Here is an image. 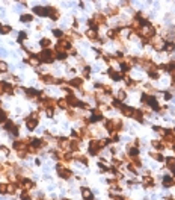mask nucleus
I'll use <instances>...</instances> for the list:
<instances>
[{
    "label": "nucleus",
    "mask_w": 175,
    "mask_h": 200,
    "mask_svg": "<svg viewBox=\"0 0 175 200\" xmlns=\"http://www.w3.org/2000/svg\"><path fill=\"white\" fill-rule=\"evenodd\" d=\"M107 144H109L107 138L106 140H91L89 141V155H92V156L98 155V152L101 149H104Z\"/></svg>",
    "instance_id": "nucleus-1"
},
{
    "label": "nucleus",
    "mask_w": 175,
    "mask_h": 200,
    "mask_svg": "<svg viewBox=\"0 0 175 200\" xmlns=\"http://www.w3.org/2000/svg\"><path fill=\"white\" fill-rule=\"evenodd\" d=\"M140 100H142V103H143L145 106H149L153 111H159V112H160V105H159V100H157L154 96H151V94H148V93H143Z\"/></svg>",
    "instance_id": "nucleus-2"
},
{
    "label": "nucleus",
    "mask_w": 175,
    "mask_h": 200,
    "mask_svg": "<svg viewBox=\"0 0 175 200\" xmlns=\"http://www.w3.org/2000/svg\"><path fill=\"white\" fill-rule=\"evenodd\" d=\"M104 127L106 130L112 135V133H118L122 130V121L121 120H106L104 123Z\"/></svg>",
    "instance_id": "nucleus-3"
},
{
    "label": "nucleus",
    "mask_w": 175,
    "mask_h": 200,
    "mask_svg": "<svg viewBox=\"0 0 175 200\" xmlns=\"http://www.w3.org/2000/svg\"><path fill=\"white\" fill-rule=\"evenodd\" d=\"M38 58H39V61L44 62V64H51V62L56 59V53H54V50H51V49H44L41 53H38Z\"/></svg>",
    "instance_id": "nucleus-4"
},
{
    "label": "nucleus",
    "mask_w": 175,
    "mask_h": 200,
    "mask_svg": "<svg viewBox=\"0 0 175 200\" xmlns=\"http://www.w3.org/2000/svg\"><path fill=\"white\" fill-rule=\"evenodd\" d=\"M71 47H73V42H70L68 40L62 38V40H59L57 42H56V45H54V52H56V53H59V52H68Z\"/></svg>",
    "instance_id": "nucleus-5"
},
{
    "label": "nucleus",
    "mask_w": 175,
    "mask_h": 200,
    "mask_svg": "<svg viewBox=\"0 0 175 200\" xmlns=\"http://www.w3.org/2000/svg\"><path fill=\"white\" fill-rule=\"evenodd\" d=\"M38 123H39V118H38V114H36V112H32V114L26 118V126H27L29 130H35L36 126H38Z\"/></svg>",
    "instance_id": "nucleus-6"
},
{
    "label": "nucleus",
    "mask_w": 175,
    "mask_h": 200,
    "mask_svg": "<svg viewBox=\"0 0 175 200\" xmlns=\"http://www.w3.org/2000/svg\"><path fill=\"white\" fill-rule=\"evenodd\" d=\"M56 171H57L59 177H62V179H65V180L71 179V176H73V171H71V170H68L67 167H63L62 164H57V167H56Z\"/></svg>",
    "instance_id": "nucleus-7"
},
{
    "label": "nucleus",
    "mask_w": 175,
    "mask_h": 200,
    "mask_svg": "<svg viewBox=\"0 0 175 200\" xmlns=\"http://www.w3.org/2000/svg\"><path fill=\"white\" fill-rule=\"evenodd\" d=\"M18 188H23V190H32L35 188V182L30 180L29 177H18Z\"/></svg>",
    "instance_id": "nucleus-8"
},
{
    "label": "nucleus",
    "mask_w": 175,
    "mask_h": 200,
    "mask_svg": "<svg viewBox=\"0 0 175 200\" xmlns=\"http://www.w3.org/2000/svg\"><path fill=\"white\" fill-rule=\"evenodd\" d=\"M65 100H67V103H68V106L70 108H82V100H79L74 94H68L67 97H65Z\"/></svg>",
    "instance_id": "nucleus-9"
},
{
    "label": "nucleus",
    "mask_w": 175,
    "mask_h": 200,
    "mask_svg": "<svg viewBox=\"0 0 175 200\" xmlns=\"http://www.w3.org/2000/svg\"><path fill=\"white\" fill-rule=\"evenodd\" d=\"M92 21H94V23H95V26L100 29V26H103V24H106V23H107V17H106L104 14H101V12H97V14H94Z\"/></svg>",
    "instance_id": "nucleus-10"
},
{
    "label": "nucleus",
    "mask_w": 175,
    "mask_h": 200,
    "mask_svg": "<svg viewBox=\"0 0 175 200\" xmlns=\"http://www.w3.org/2000/svg\"><path fill=\"white\" fill-rule=\"evenodd\" d=\"M5 130H8L9 133H12L14 136H18V126H17L12 120L5 121Z\"/></svg>",
    "instance_id": "nucleus-11"
},
{
    "label": "nucleus",
    "mask_w": 175,
    "mask_h": 200,
    "mask_svg": "<svg viewBox=\"0 0 175 200\" xmlns=\"http://www.w3.org/2000/svg\"><path fill=\"white\" fill-rule=\"evenodd\" d=\"M45 8H47V17H50L53 21L60 18V12H59V9L56 6H45Z\"/></svg>",
    "instance_id": "nucleus-12"
},
{
    "label": "nucleus",
    "mask_w": 175,
    "mask_h": 200,
    "mask_svg": "<svg viewBox=\"0 0 175 200\" xmlns=\"http://www.w3.org/2000/svg\"><path fill=\"white\" fill-rule=\"evenodd\" d=\"M30 146L38 150V149H43L47 146V141L44 138H30Z\"/></svg>",
    "instance_id": "nucleus-13"
},
{
    "label": "nucleus",
    "mask_w": 175,
    "mask_h": 200,
    "mask_svg": "<svg viewBox=\"0 0 175 200\" xmlns=\"http://www.w3.org/2000/svg\"><path fill=\"white\" fill-rule=\"evenodd\" d=\"M24 93H26V96L30 97V99H39V97L44 96L43 91H38V89H35V88H27V89H24Z\"/></svg>",
    "instance_id": "nucleus-14"
},
{
    "label": "nucleus",
    "mask_w": 175,
    "mask_h": 200,
    "mask_svg": "<svg viewBox=\"0 0 175 200\" xmlns=\"http://www.w3.org/2000/svg\"><path fill=\"white\" fill-rule=\"evenodd\" d=\"M103 118H104L103 111L100 108H97V109H92V117L89 118V123H97V121L103 120Z\"/></svg>",
    "instance_id": "nucleus-15"
},
{
    "label": "nucleus",
    "mask_w": 175,
    "mask_h": 200,
    "mask_svg": "<svg viewBox=\"0 0 175 200\" xmlns=\"http://www.w3.org/2000/svg\"><path fill=\"white\" fill-rule=\"evenodd\" d=\"M162 185H163L165 188H172V187L175 185V179H174V176H171V174H166V176H163Z\"/></svg>",
    "instance_id": "nucleus-16"
},
{
    "label": "nucleus",
    "mask_w": 175,
    "mask_h": 200,
    "mask_svg": "<svg viewBox=\"0 0 175 200\" xmlns=\"http://www.w3.org/2000/svg\"><path fill=\"white\" fill-rule=\"evenodd\" d=\"M107 76H109L110 79H113V80H122L124 78H125L122 73H118V71H116V70H113L112 67L107 70Z\"/></svg>",
    "instance_id": "nucleus-17"
},
{
    "label": "nucleus",
    "mask_w": 175,
    "mask_h": 200,
    "mask_svg": "<svg viewBox=\"0 0 175 200\" xmlns=\"http://www.w3.org/2000/svg\"><path fill=\"white\" fill-rule=\"evenodd\" d=\"M142 185H143L145 188H153V187L156 185V182H154V179H153L149 174H145L143 179H142Z\"/></svg>",
    "instance_id": "nucleus-18"
},
{
    "label": "nucleus",
    "mask_w": 175,
    "mask_h": 200,
    "mask_svg": "<svg viewBox=\"0 0 175 200\" xmlns=\"http://www.w3.org/2000/svg\"><path fill=\"white\" fill-rule=\"evenodd\" d=\"M119 111H121V114H122V115H125V117H131V118H133L134 108H130V106H127V105H122V106L119 108Z\"/></svg>",
    "instance_id": "nucleus-19"
},
{
    "label": "nucleus",
    "mask_w": 175,
    "mask_h": 200,
    "mask_svg": "<svg viewBox=\"0 0 175 200\" xmlns=\"http://www.w3.org/2000/svg\"><path fill=\"white\" fill-rule=\"evenodd\" d=\"M149 44H151L156 50H163V44H165V41L162 40V38H153V40L149 41Z\"/></svg>",
    "instance_id": "nucleus-20"
},
{
    "label": "nucleus",
    "mask_w": 175,
    "mask_h": 200,
    "mask_svg": "<svg viewBox=\"0 0 175 200\" xmlns=\"http://www.w3.org/2000/svg\"><path fill=\"white\" fill-rule=\"evenodd\" d=\"M127 155H129V158L139 156V147H136L134 144H130V146L127 147Z\"/></svg>",
    "instance_id": "nucleus-21"
},
{
    "label": "nucleus",
    "mask_w": 175,
    "mask_h": 200,
    "mask_svg": "<svg viewBox=\"0 0 175 200\" xmlns=\"http://www.w3.org/2000/svg\"><path fill=\"white\" fill-rule=\"evenodd\" d=\"M39 79H41V82H43V83H47V85H51V83H57V79H56V78H53L51 75H43V76H41Z\"/></svg>",
    "instance_id": "nucleus-22"
},
{
    "label": "nucleus",
    "mask_w": 175,
    "mask_h": 200,
    "mask_svg": "<svg viewBox=\"0 0 175 200\" xmlns=\"http://www.w3.org/2000/svg\"><path fill=\"white\" fill-rule=\"evenodd\" d=\"M68 83L71 85V88H82L83 86V78H73Z\"/></svg>",
    "instance_id": "nucleus-23"
},
{
    "label": "nucleus",
    "mask_w": 175,
    "mask_h": 200,
    "mask_svg": "<svg viewBox=\"0 0 175 200\" xmlns=\"http://www.w3.org/2000/svg\"><path fill=\"white\" fill-rule=\"evenodd\" d=\"M151 146H153L157 152H162V150L166 147V146H165V143H163L162 140H153V141H151Z\"/></svg>",
    "instance_id": "nucleus-24"
},
{
    "label": "nucleus",
    "mask_w": 175,
    "mask_h": 200,
    "mask_svg": "<svg viewBox=\"0 0 175 200\" xmlns=\"http://www.w3.org/2000/svg\"><path fill=\"white\" fill-rule=\"evenodd\" d=\"M33 14L39 17H47V8L45 6H33Z\"/></svg>",
    "instance_id": "nucleus-25"
},
{
    "label": "nucleus",
    "mask_w": 175,
    "mask_h": 200,
    "mask_svg": "<svg viewBox=\"0 0 175 200\" xmlns=\"http://www.w3.org/2000/svg\"><path fill=\"white\" fill-rule=\"evenodd\" d=\"M165 162H166V167L169 171H172V174H175V158L169 156V158H165Z\"/></svg>",
    "instance_id": "nucleus-26"
},
{
    "label": "nucleus",
    "mask_w": 175,
    "mask_h": 200,
    "mask_svg": "<svg viewBox=\"0 0 175 200\" xmlns=\"http://www.w3.org/2000/svg\"><path fill=\"white\" fill-rule=\"evenodd\" d=\"M163 50L166 52V53H172L175 50V42L174 41H165V44H163Z\"/></svg>",
    "instance_id": "nucleus-27"
},
{
    "label": "nucleus",
    "mask_w": 175,
    "mask_h": 200,
    "mask_svg": "<svg viewBox=\"0 0 175 200\" xmlns=\"http://www.w3.org/2000/svg\"><path fill=\"white\" fill-rule=\"evenodd\" d=\"M82 197L85 200H94V194H92V191L86 188V187H82Z\"/></svg>",
    "instance_id": "nucleus-28"
},
{
    "label": "nucleus",
    "mask_w": 175,
    "mask_h": 200,
    "mask_svg": "<svg viewBox=\"0 0 175 200\" xmlns=\"http://www.w3.org/2000/svg\"><path fill=\"white\" fill-rule=\"evenodd\" d=\"M85 35H86V37L89 38V40H92V41L100 40V38H98V31H95V29H88Z\"/></svg>",
    "instance_id": "nucleus-29"
},
{
    "label": "nucleus",
    "mask_w": 175,
    "mask_h": 200,
    "mask_svg": "<svg viewBox=\"0 0 175 200\" xmlns=\"http://www.w3.org/2000/svg\"><path fill=\"white\" fill-rule=\"evenodd\" d=\"M119 35H121V31H119V29H110V31L107 32V37L112 38V40H118Z\"/></svg>",
    "instance_id": "nucleus-30"
},
{
    "label": "nucleus",
    "mask_w": 175,
    "mask_h": 200,
    "mask_svg": "<svg viewBox=\"0 0 175 200\" xmlns=\"http://www.w3.org/2000/svg\"><path fill=\"white\" fill-rule=\"evenodd\" d=\"M133 118H136V120L139 121V123H143V121H145V118H143V112H142V109H134Z\"/></svg>",
    "instance_id": "nucleus-31"
},
{
    "label": "nucleus",
    "mask_w": 175,
    "mask_h": 200,
    "mask_svg": "<svg viewBox=\"0 0 175 200\" xmlns=\"http://www.w3.org/2000/svg\"><path fill=\"white\" fill-rule=\"evenodd\" d=\"M109 184H110V188L115 190V191H121V190H122L121 185H119V182H118L116 179H109Z\"/></svg>",
    "instance_id": "nucleus-32"
},
{
    "label": "nucleus",
    "mask_w": 175,
    "mask_h": 200,
    "mask_svg": "<svg viewBox=\"0 0 175 200\" xmlns=\"http://www.w3.org/2000/svg\"><path fill=\"white\" fill-rule=\"evenodd\" d=\"M149 155H151V158H153V159L159 161V162H162V161H165V156H163V155H162L160 152H151Z\"/></svg>",
    "instance_id": "nucleus-33"
},
{
    "label": "nucleus",
    "mask_w": 175,
    "mask_h": 200,
    "mask_svg": "<svg viewBox=\"0 0 175 200\" xmlns=\"http://www.w3.org/2000/svg\"><path fill=\"white\" fill-rule=\"evenodd\" d=\"M74 159H76V161H80V162H82V164H85V165H88V164H89L88 156H85V155H74Z\"/></svg>",
    "instance_id": "nucleus-34"
},
{
    "label": "nucleus",
    "mask_w": 175,
    "mask_h": 200,
    "mask_svg": "<svg viewBox=\"0 0 175 200\" xmlns=\"http://www.w3.org/2000/svg\"><path fill=\"white\" fill-rule=\"evenodd\" d=\"M107 14L115 17V15H118V14H119V8H118V6H110V8L107 9Z\"/></svg>",
    "instance_id": "nucleus-35"
},
{
    "label": "nucleus",
    "mask_w": 175,
    "mask_h": 200,
    "mask_svg": "<svg viewBox=\"0 0 175 200\" xmlns=\"http://www.w3.org/2000/svg\"><path fill=\"white\" fill-rule=\"evenodd\" d=\"M20 20H21L23 23H29V21H32V20H33V15H32V14H23Z\"/></svg>",
    "instance_id": "nucleus-36"
},
{
    "label": "nucleus",
    "mask_w": 175,
    "mask_h": 200,
    "mask_svg": "<svg viewBox=\"0 0 175 200\" xmlns=\"http://www.w3.org/2000/svg\"><path fill=\"white\" fill-rule=\"evenodd\" d=\"M57 106L62 108V109H70V106H68V103H67L65 99H59V100H57Z\"/></svg>",
    "instance_id": "nucleus-37"
},
{
    "label": "nucleus",
    "mask_w": 175,
    "mask_h": 200,
    "mask_svg": "<svg viewBox=\"0 0 175 200\" xmlns=\"http://www.w3.org/2000/svg\"><path fill=\"white\" fill-rule=\"evenodd\" d=\"M39 44H41V47H43V49H50V45H51V41L48 40V38H43V40L39 41Z\"/></svg>",
    "instance_id": "nucleus-38"
},
{
    "label": "nucleus",
    "mask_w": 175,
    "mask_h": 200,
    "mask_svg": "<svg viewBox=\"0 0 175 200\" xmlns=\"http://www.w3.org/2000/svg\"><path fill=\"white\" fill-rule=\"evenodd\" d=\"M6 120H8V114H6V111L2 109V105H0V124H3Z\"/></svg>",
    "instance_id": "nucleus-39"
},
{
    "label": "nucleus",
    "mask_w": 175,
    "mask_h": 200,
    "mask_svg": "<svg viewBox=\"0 0 175 200\" xmlns=\"http://www.w3.org/2000/svg\"><path fill=\"white\" fill-rule=\"evenodd\" d=\"M131 164L136 167V168H139V167H142V161L139 159V156H136V158H130Z\"/></svg>",
    "instance_id": "nucleus-40"
},
{
    "label": "nucleus",
    "mask_w": 175,
    "mask_h": 200,
    "mask_svg": "<svg viewBox=\"0 0 175 200\" xmlns=\"http://www.w3.org/2000/svg\"><path fill=\"white\" fill-rule=\"evenodd\" d=\"M56 53V52H54ZM68 58V55H67V52H59V53H56V59H59V61H65Z\"/></svg>",
    "instance_id": "nucleus-41"
},
{
    "label": "nucleus",
    "mask_w": 175,
    "mask_h": 200,
    "mask_svg": "<svg viewBox=\"0 0 175 200\" xmlns=\"http://www.w3.org/2000/svg\"><path fill=\"white\" fill-rule=\"evenodd\" d=\"M5 93L6 94H14V86L8 82H5Z\"/></svg>",
    "instance_id": "nucleus-42"
},
{
    "label": "nucleus",
    "mask_w": 175,
    "mask_h": 200,
    "mask_svg": "<svg viewBox=\"0 0 175 200\" xmlns=\"http://www.w3.org/2000/svg\"><path fill=\"white\" fill-rule=\"evenodd\" d=\"M11 31H12L11 26H0V34H2V35H8Z\"/></svg>",
    "instance_id": "nucleus-43"
},
{
    "label": "nucleus",
    "mask_w": 175,
    "mask_h": 200,
    "mask_svg": "<svg viewBox=\"0 0 175 200\" xmlns=\"http://www.w3.org/2000/svg\"><path fill=\"white\" fill-rule=\"evenodd\" d=\"M20 199H21V200H32V196H30L26 190H23V191H21V194H20Z\"/></svg>",
    "instance_id": "nucleus-44"
},
{
    "label": "nucleus",
    "mask_w": 175,
    "mask_h": 200,
    "mask_svg": "<svg viewBox=\"0 0 175 200\" xmlns=\"http://www.w3.org/2000/svg\"><path fill=\"white\" fill-rule=\"evenodd\" d=\"M53 35H54L56 38H59V40H62V38L65 37V34H63L62 31H59V29H53Z\"/></svg>",
    "instance_id": "nucleus-45"
},
{
    "label": "nucleus",
    "mask_w": 175,
    "mask_h": 200,
    "mask_svg": "<svg viewBox=\"0 0 175 200\" xmlns=\"http://www.w3.org/2000/svg\"><path fill=\"white\" fill-rule=\"evenodd\" d=\"M125 97H127V93H125V89H119V93H118V100L119 102H122V100H125Z\"/></svg>",
    "instance_id": "nucleus-46"
},
{
    "label": "nucleus",
    "mask_w": 175,
    "mask_h": 200,
    "mask_svg": "<svg viewBox=\"0 0 175 200\" xmlns=\"http://www.w3.org/2000/svg\"><path fill=\"white\" fill-rule=\"evenodd\" d=\"M0 194H8V184H0Z\"/></svg>",
    "instance_id": "nucleus-47"
},
{
    "label": "nucleus",
    "mask_w": 175,
    "mask_h": 200,
    "mask_svg": "<svg viewBox=\"0 0 175 200\" xmlns=\"http://www.w3.org/2000/svg\"><path fill=\"white\" fill-rule=\"evenodd\" d=\"M6 71H8V65H6V62L0 61V73H6Z\"/></svg>",
    "instance_id": "nucleus-48"
},
{
    "label": "nucleus",
    "mask_w": 175,
    "mask_h": 200,
    "mask_svg": "<svg viewBox=\"0 0 175 200\" xmlns=\"http://www.w3.org/2000/svg\"><path fill=\"white\" fill-rule=\"evenodd\" d=\"M148 76H149V78H153V79H159V78H160L159 71H148Z\"/></svg>",
    "instance_id": "nucleus-49"
},
{
    "label": "nucleus",
    "mask_w": 175,
    "mask_h": 200,
    "mask_svg": "<svg viewBox=\"0 0 175 200\" xmlns=\"http://www.w3.org/2000/svg\"><path fill=\"white\" fill-rule=\"evenodd\" d=\"M112 106H115V108H118V109H119V108L122 106V102H119L118 99H113V102H112Z\"/></svg>",
    "instance_id": "nucleus-50"
},
{
    "label": "nucleus",
    "mask_w": 175,
    "mask_h": 200,
    "mask_svg": "<svg viewBox=\"0 0 175 200\" xmlns=\"http://www.w3.org/2000/svg\"><path fill=\"white\" fill-rule=\"evenodd\" d=\"M45 114H47V117L51 118V117L54 115V108H47V109H45Z\"/></svg>",
    "instance_id": "nucleus-51"
},
{
    "label": "nucleus",
    "mask_w": 175,
    "mask_h": 200,
    "mask_svg": "<svg viewBox=\"0 0 175 200\" xmlns=\"http://www.w3.org/2000/svg\"><path fill=\"white\" fill-rule=\"evenodd\" d=\"M26 38H27V34H26V32H21V34L18 35V42H21V44H23V41L26 40Z\"/></svg>",
    "instance_id": "nucleus-52"
},
{
    "label": "nucleus",
    "mask_w": 175,
    "mask_h": 200,
    "mask_svg": "<svg viewBox=\"0 0 175 200\" xmlns=\"http://www.w3.org/2000/svg\"><path fill=\"white\" fill-rule=\"evenodd\" d=\"M89 75H91V67H85L83 68V78H89Z\"/></svg>",
    "instance_id": "nucleus-53"
},
{
    "label": "nucleus",
    "mask_w": 175,
    "mask_h": 200,
    "mask_svg": "<svg viewBox=\"0 0 175 200\" xmlns=\"http://www.w3.org/2000/svg\"><path fill=\"white\" fill-rule=\"evenodd\" d=\"M3 94H5V82L0 80V96H3Z\"/></svg>",
    "instance_id": "nucleus-54"
},
{
    "label": "nucleus",
    "mask_w": 175,
    "mask_h": 200,
    "mask_svg": "<svg viewBox=\"0 0 175 200\" xmlns=\"http://www.w3.org/2000/svg\"><path fill=\"white\" fill-rule=\"evenodd\" d=\"M0 150H2L5 155H9V149H8V147H5V146H0Z\"/></svg>",
    "instance_id": "nucleus-55"
},
{
    "label": "nucleus",
    "mask_w": 175,
    "mask_h": 200,
    "mask_svg": "<svg viewBox=\"0 0 175 200\" xmlns=\"http://www.w3.org/2000/svg\"><path fill=\"white\" fill-rule=\"evenodd\" d=\"M110 196H112V199L113 200H125L122 196H115V194H112V193H110Z\"/></svg>",
    "instance_id": "nucleus-56"
},
{
    "label": "nucleus",
    "mask_w": 175,
    "mask_h": 200,
    "mask_svg": "<svg viewBox=\"0 0 175 200\" xmlns=\"http://www.w3.org/2000/svg\"><path fill=\"white\" fill-rule=\"evenodd\" d=\"M129 170H130V171H133V173H137V168H136L133 164H129Z\"/></svg>",
    "instance_id": "nucleus-57"
},
{
    "label": "nucleus",
    "mask_w": 175,
    "mask_h": 200,
    "mask_svg": "<svg viewBox=\"0 0 175 200\" xmlns=\"http://www.w3.org/2000/svg\"><path fill=\"white\" fill-rule=\"evenodd\" d=\"M171 97H172L171 93H165V100H171Z\"/></svg>",
    "instance_id": "nucleus-58"
},
{
    "label": "nucleus",
    "mask_w": 175,
    "mask_h": 200,
    "mask_svg": "<svg viewBox=\"0 0 175 200\" xmlns=\"http://www.w3.org/2000/svg\"><path fill=\"white\" fill-rule=\"evenodd\" d=\"M172 88H175V79L172 80Z\"/></svg>",
    "instance_id": "nucleus-59"
},
{
    "label": "nucleus",
    "mask_w": 175,
    "mask_h": 200,
    "mask_svg": "<svg viewBox=\"0 0 175 200\" xmlns=\"http://www.w3.org/2000/svg\"><path fill=\"white\" fill-rule=\"evenodd\" d=\"M63 200H71V199H63Z\"/></svg>",
    "instance_id": "nucleus-60"
},
{
    "label": "nucleus",
    "mask_w": 175,
    "mask_h": 200,
    "mask_svg": "<svg viewBox=\"0 0 175 200\" xmlns=\"http://www.w3.org/2000/svg\"><path fill=\"white\" fill-rule=\"evenodd\" d=\"M174 133H175V127H174Z\"/></svg>",
    "instance_id": "nucleus-61"
},
{
    "label": "nucleus",
    "mask_w": 175,
    "mask_h": 200,
    "mask_svg": "<svg viewBox=\"0 0 175 200\" xmlns=\"http://www.w3.org/2000/svg\"><path fill=\"white\" fill-rule=\"evenodd\" d=\"M174 179H175V176H174Z\"/></svg>",
    "instance_id": "nucleus-62"
},
{
    "label": "nucleus",
    "mask_w": 175,
    "mask_h": 200,
    "mask_svg": "<svg viewBox=\"0 0 175 200\" xmlns=\"http://www.w3.org/2000/svg\"><path fill=\"white\" fill-rule=\"evenodd\" d=\"M174 200H175V199H174Z\"/></svg>",
    "instance_id": "nucleus-63"
}]
</instances>
